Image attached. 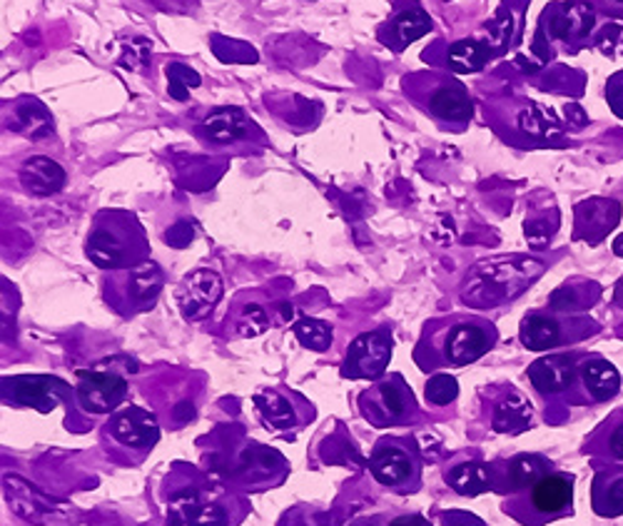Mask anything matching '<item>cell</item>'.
Listing matches in <instances>:
<instances>
[{
  "instance_id": "obj_1",
  "label": "cell",
  "mask_w": 623,
  "mask_h": 526,
  "mask_svg": "<svg viewBox=\"0 0 623 526\" xmlns=\"http://www.w3.org/2000/svg\"><path fill=\"white\" fill-rule=\"evenodd\" d=\"M499 343V329L479 315L434 317L422 327L414 347V365L422 372H444L450 367H469L489 355Z\"/></svg>"
},
{
  "instance_id": "obj_2",
  "label": "cell",
  "mask_w": 623,
  "mask_h": 526,
  "mask_svg": "<svg viewBox=\"0 0 623 526\" xmlns=\"http://www.w3.org/2000/svg\"><path fill=\"white\" fill-rule=\"evenodd\" d=\"M85 257L105 272L138 267L150 260V240L133 210L95 212L85 238Z\"/></svg>"
},
{
  "instance_id": "obj_3",
  "label": "cell",
  "mask_w": 623,
  "mask_h": 526,
  "mask_svg": "<svg viewBox=\"0 0 623 526\" xmlns=\"http://www.w3.org/2000/svg\"><path fill=\"white\" fill-rule=\"evenodd\" d=\"M573 484L569 472H551L529 490L504 499V514L521 526H547L573 514Z\"/></svg>"
},
{
  "instance_id": "obj_4",
  "label": "cell",
  "mask_w": 623,
  "mask_h": 526,
  "mask_svg": "<svg viewBox=\"0 0 623 526\" xmlns=\"http://www.w3.org/2000/svg\"><path fill=\"white\" fill-rule=\"evenodd\" d=\"M165 272L158 262H142L138 267L113 270L103 277V299L108 307L125 319L142 315L155 307V302L162 295Z\"/></svg>"
},
{
  "instance_id": "obj_5",
  "label": "cell",
  "mask_w": 623,
  "mask_h": 526,
  "mask_svg": "<svg viewBox=\"0 0 623 526\" xmlns=\"http://www.w3.org/2000/svg\"><path fill=\"white\" fill-rule=\"evenodd\" d=\"M359 414L377 430L409 427L420 419V404L402 375H384L357 397Z\"/></svg>"
},
{
  "instance_id": "obj_6",
  "label": "cell",
  "mask_w": 623,
  "mask_h": 526,
  "mask_svg": "<svg viewBox=\"0 0 623 526\" xmlns=\"http://www.w3.org/2000/svg\"><path fill=\"white\" fill-rule=\"evenodd\" d=\"M374 480L394 494H412L422 486V456L404 436H384L369 454Z\"/></svg>"
},
{
  "instance_id": "obj_7",
  "label": "cell",
  "mask_w": 623,
  "mask_h": 526,
  "mask_svg": "<svg viewBox=\"0 0 623 526\" xmlns=\"http://www.w3.org/2000/svg\"><path fill=\"white\" fill-rule=\"evenodd\" d=\"M599 333V325L589 317L563 315V312L539 309L529 312L519 325V339L534 353H549L557 347L577 345L581 339Z\"/></svg>"
},
{
  "instance_id": "obj_8",
  "label": "cell",
  "mask_w": 623,
  "mask_h": 526,
  "mask_svg": "<svg viewBox=\"0 0 623 526\" xmlns=\"http://www.w3.org/2000/svg\"><path fill=\"white\" fill-rule=\"evenodd\" d=\"M394 337L389 327H377L372 333H362L347 347L345 362L339 375L345 379H382L389 362H392Z\"/></svg>"
},
{
  "instance_id": "obj_9",
  "label": "cell",
  "mask_w": 623,
  "mask_h": 526,
  "mask_svg": "<svg viewBox=\"0 0 623 526\" xmlns=\"http://www.w3.org/2000/svg\"><path fill=\"white\" fill-rule=\"evenodd\" d=\"M621 375L606 357L601 355H583L579 359L577 377L563 397V402L571 407H591L603 404L619 394Z\"/></svg>"
},
{
  "instance_id": "obj_10",
  "label": "cell",
  "mask_w": 623,
  "mask_h": 526,
  "mask_svg": "<svg viewBox=\"0 0 623 526\" xmlns=\"http://www.w3.org/2000/svg\"><path fill=\"white\" fill-rule=\"evenodd\" d=\"M541 28L549 33V41H559L577 53L596 31V8L589 0L557 3L541 15Z\"/></svg>"
},
{
  "instance_id": "obj_11",
  "label": "cell",
  "mask_w": 623,
  "mask_h": 526,
  "mask_svg": "<svg viewBox=\"0 0 623 526\" xmlns=\"http://www.w3.org/2000/svg\"><path fill=\"white\" fill-rule=\"evenodd\" d=\"M125 397H128V379L103 369L81 372L75 385V402L91 417L118 412Z\"/></svg>"
},
{
  "instance_id": "obj_12",
  "label": "cell",
  "mask_w": 623,
  "mask_h": 526,
  "mask_svg": "<svg viewBox=\"0 0 623 526\" xmlns=\"http://www.w3.org/2000/svg\"><path fill=\"white\" fill-rule=\"evenodd\" d=\"M255 407L262 422L272 432L299 430L307 419L315 417V409L295 392H285L279 387H262L255 392Z\"/></svg>"
},
{
  "instance_id": "obj_13",
  "label": "cell",
  "mask_w": 623,
  "mask_h": 526,
  "mask_svg": "<svg viewBox=\"0 0 623 526\" xmlns=\"http://www.w3.org/2000/svg\"><path fill=\"white\" fill-rule=\"evenodd\" d=\"M222 277L215 270H194L178 287V307L188 323H200L222 299Z\"/></svg>"
},
{
  "instance_id": "obj_14",
  "label": "cell",
  "mask_w": 623,
  "mask_h": 526,
  "mask_svg": "<svg viewBox=\"0 0 623 526\" xmlns=\"http://www.w3.org/2000/svg\"><path fill=\"white\" fill-rule=\"evenodd\" d=\"M551 472H553V464L543 454L509 456V460L492 464L494 492H499L506 499V496H514L524 490H529V486H534Z\"/></svg>"
},
{
  "instance_id": "obj_15",
  "label": "cell",
  "mask_w": 623,
  "mask_h": 526,
  "mask_svg": "<svg viewBox=\"0 0 623 526\" xmlns=\"http://www.w3.org/2000/svg\"><path fill=\"white\" fill-rule=\"evenodd\" d=\"M583 353H551L529 367V382L543 399L567 397Z\"/></svg>"
},
{
  "instance_id": "obj_16",
  "label": "cell",
  "mask_w": 623,
  "mask_h": 526,
  "mask_svg": "<svg viewBox=\"0 0 623 526\" xmlns=\"http://www.w3.org/2000/svg\"><path fill=\"white\" fill-rule=\"evenodd\" d=\"M67 385L57 377H11L3 379V399L13 407H33L41 412L51 409L65 399Z\"/></svg>"
},
{
  "instance_id": "obj_17",
  "label": "cell",
  "mask_w": 623,
  "mask_h": 526,
  "mask_svg": "<svg viewBox=\"0 0 623 526\" xmlns=\"http://www.w3.org/2000/svg\"><path fill=\"white\" fill-rule=\"evenodd\" d=\"M422 105L424 111L432 113L436 120H442L446 125H456V128H464L474 115V103L469 91H466L462 83L452 81V77L450 81L440 77V81L426 91Z\"/></svg>"
},
{
  "instance_id": "obj_18",
  "label": "cell",
  "mask_w": 623,
  "mask_h": 526,
  "mask_svg": "<svg viewBox=\"0 0 623 526\" xmlns=\"http://www.w3.org/2000/svg\"><path fill=\"white\" fill-rule=\"evenodd\" d=\"M619 220H621V204L616 200H606V198L583 200L573 208V240L599 245V242L619 225Z\"/></svg>"
},
{
  "instance_id": "obj_19",
  "label": "cell",
  "mask_w": 623,
  "mask_h": 526,
  "mask_svg": "<svg viewBox=\"0 0 623 526\" xmlns=\"http://www.w3.org/2000/svg\"><path fill=\"white\" fill-rule=\"evenodd\" d=\"M108 432L115 442L130 450L150 452L160 440V427L155 422L150 412H145L142 407H125L113 414Z\"/></svg>"
},
{
  "instance_id": "obj_20",
  "label": "cell",
  "mask_w": 623,
  "mask_h": 526,
  "mask_svg": "<svg viewBox=\"0 0 623 526\" xmlns=\"http://www.w3.org/2000/svg\"><path fill=\"white\" fill-rule=\"evenodd\" d=\"M6 496L13 504V509L33 524H47L67 514V504H55L53 499H47V496L33 490L31 484L18 480V476H8L6 480Z\"/></svg>"
},
{
  "instance_id": "obj_21",
  "label": "cell",
  "mask_w": 623,
  "mask_h": 526,
  "mask_svg": "<svg viewBox=\"0 0 623 526\" xmlns=\"http://www.w3.org/2000/svg\"><path fill=\"white\" fill-rule=\"evenodd\" d=\"M432 31V18L424 11L420 3H409L392 15V21L384 25L382 41L387 45H392L394 51H404L409 43L420 41L426 33Z\"/></svg>"
},
{
  "instance_id": "obj_22",
  "label": "cell",
  "mask_w": 623,
  "mask_h": 526,
  "mask_svg": "<svg viewBox=\"0 0 623 526\" xmlns=\"http://www.w3.org/2000/svg\"><path fill=\"white\" fill-rule=\"evenodd\" d=\"M200 128H202L204 138H208L210 143L232 145V143L250 138V133L255 130V123L247 118L245 111L225 105V108H215L204 115Z\"/></svg>"
},
{
  "instance_id": "obj_23",
  "label": "cell",
  "mask_w": 623,
  "mask_h": 526,
  "mask_svg": "<svg viewBox=\"0 0 623 526\" xmlns=\"http://www.w3.org/2000/svg\"><path fill=\"white\" fill-rule=\"evenodd\" d=\"M18 180H21L23 188L31 194H38V198H51V194H57L65 188L67 175L61 162L45 158V155H35V158H28L21 165Z\"/></svg>"
},
{
  "instance_id": "obj_24",
  "label": "cell",
  "mask_w": 623,
  "mask_h": 526,
  "mask_svg": "<svg viewBox=\"0 0 623 526\" xmlns=\"http://www.w3.org/2000/svg\"><path fill=\"white\" fill-rule=\"evenodd\" d=\"M529 424H531V404L524 399V394L516 392V389H506L492 407L494 432L519 434L524 430H529Z\"/></svg>"
},
{
  "instance_id": "obj_25",
  "label": "cell",
  "mask_w": 623,
  "mask_h": 526,
  "mask_svg": "<svg viewBox=\"0 0 623 526\" xmlns=\"http://www.w3.org/2000/svg\"><path fill=\"white\" fill-rule=\"evenodd\" d=\"M444 480L456 494H462V496L494 492L492 464H486L482 460H466V462H456L452 466H446Z\"/></svg>"
},
{
  "instance_id": "obj_26",
  "label": "cell",
  "mask_w": 623,
  "mask_h": 526,
  "mask_svg": "<svg viewBox=\"0 0 623 526\" xmlns=\"http://www.w3.org/2000/svg\"><path fill=\"white\" fill-rule=\"evenodd\" d=\"M591 504L593 512L599 516H623V466L611 464L606 470H601L593 480L591 490Z\"/></svg>"
},
{
  "instance_id": "obj_27",
  "label": "cell",
  "mask_w": 623,
  "mask_h": 526,
  "mask_svg": "<svg viewBox=\"0 0 623 526\" xmlns=\"http://www.w3.org/2000/svg\"><path fill=\"white\" fill-rule=\"evenodd\" d=\"M587 450L611 464H623V409L603 419V424L591 434Z\"/></svg>"
},
{
  "instance_id": "obj_28",
  "label": "cell",
  "mask_w": 623,
  "mask_h": 526,
  "mask_svg": "<svg viewBox=\"0 0 623 526\" xmlns=\"http://www.w3.org/2000/svg\"><path fill=\"white\" fill-rule=\"evenodd\" d=\"M492 61V45L476 38H464L456 41L450 53H446V65L452 73H479L482 67Z\"/></svg>"
},
{
  "instance_id": "obj_29",
  "label": "cell",
  "mask_w": 623,
  "mask_h": 526,
  "mask_svg": "<svg viewBox=\"0 0 623 526\" xmlns=\"http://www.w3.org/2000/svg\"><path fill=\"white\" fill-rule=\"evenodd\" d=\"M15 118H18V128L31 138H45V135L53 133V118L51 113L45 111L43 103L38 101H23L21 105H15Z\"/></svg>"
},
{
  "instance_id": "obj_30",
  "label": "cell",
  "mask_w": 623,
  "mask_h": 526,
  "mask_svg": "<svg viewBox=\"0 0 623 526\" xmlns=\"http://www.w3.org/2000/svg\"><path fill=\"white\" fill-rule=\"evenodd\" d=\"M295 337L299 339L302 347L312 349V353H327L335 343L332 325L315 317H302L295 325Z\"/></svg>"
},
{
  "instance_id": "obj_31",
  "label": "cell",
  "mask_w": 623,
  "mask_h": 526,
  "mask_svg": "<svg viewBox=\"0 0 623 526\" xmlns=\"http://www.w3.org/2000/svg\"><path fill=\"white\" fill-rule=\"evenodd\" d=\"M165 75H168V95L172 97V101H180V103L188 101L190 91L200 87L202 83L200 73L182 63H168V67H165Z\"/></svg>"
},
{
  "instance_id": "obj_32",
  "label": "cell",
  "mask_w": 623,
  "mask_h": 526,
  "mask_svg": "<svg viewBox=\"0 0 623 526\" xmlns=\"http://www.w3.org/2000/svg\"><path fill=\"white\" fill-rule=\"evenodd\" d=\"M270 327V315L267 309L257 305V302H250L245 307H237V315L232 319V329L242 337H257L265 333Z\"/></svg>"
},
{
  "instance_id": "obj_33",
  "label": "cell",
  "mask_w": 623,
  "mask_h": 526,
  "mask_svg": "<svg viewBox=\"0 0 623 526\" xmlns=\"http://www.w3.org/2000/svg\"><path fill=\"white\" fill-rule=\"evenodd\" d=\"M424 397L426 402L434 407H446L452 404L456 397H460V382L456 377L446 375V372H436L430 377V382L424 387Z\"/></svg>"
},
{
  "instance_id": "obj_34",
  "label": "cell",
  "mask_w": 623,
  "mask_h": 526,
  "mask_svg": "<svg viewBox=\"0 0 623 526\" xmlns=\"http://www.w3.org/2000/svg\"><path fill=\"white\" fill-rule=\"evenodd\" d=\"M150 55H152V43L138 38V41H133L128 48H125L120 65L125 71H140V67L150 61Z\"/></svg>"
},
{
  "instance_id": "obj_35",
  "label": "cell",
  "mask_w": 623,
  "mask_h": 526,
  "mask_svg": "<svg viewBox=\"0 0 623 526\" xmlns=\"http://www.w3.org/2000/svg\"><path fill=\"white\" fill-rule=\"evenodd\" d=\"M603 95H606L611 113L616 115L619 120H623V71L613 73V75L609 77V81H606V91H603Z\"/></svg>"
},
{
  "instance_id": "obj_36",
  "label": "cell",
  "mask_w": 623,
  "mask_h": 526,
  "mask_svg": "<svg viewBox=\"0 0 623 526\" xmlns=\"http://www.w3.org/2000/svg\"><path fill=\"white\" fill-rule=\"evenodd\" d=\"M165 240H168L170 245H175L178 250H182L192 240V228L188 225V222H180V225H175L170 232H165Z\"/></svg>"
},
{
  "instance_id": "obj_37",
  "label": "cell",
  "mask_w": 623,
  "mask_h": 526,
  "mask_svg": "<svg viewBox=\"0 0 623 526\" xmlns=\"http://www.w3.org/2000/svg\"><path fill=\"white\" fill-rule=\"evenodd\" d=\"M596 11L609 13L613 18H623V0H589Z\"/></svg>"
},
{
  "instance_id": "obj_38",
  "label": "cell",
  "mask_w": 623,
  "mask_h": 526,
  "mask_svg": "<svg viewBox=\"0 0 623 526\" xmlns=\"http://www.w3.org/2000/svg\"><path fill=\"white\" fill-rule=\"evenodd\" d=\"M389 526H432V524L424 522L422 516H399V519H394Z\"/></svg>"
},
{
  "instance_id": "obj_39",
  "label": "cell",
  "mask_w": 623,
  "mask_h": 526,
  "mask_svg": "<svg viewBox=\"0 0 623 526\" xmlns=\"http://www.w3.org/2000/svg\"><path fill=\"white\" fill-rule=\"evenodd\" d=\"M613 252H616L619 257H623V235L616 242H613Z\"/></svg>"
}]
</instances>
